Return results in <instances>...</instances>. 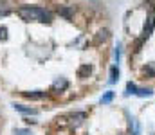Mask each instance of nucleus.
<instances>
[{"instance_id":"1","label":"nucleus","mask_w":155,"mask_h":135,"mask_svg":"<svg viewBox=\"0 0 155 135\" xmlns=\"http://www.w3.org/2000/svg\"><path fill=\"white\" fill-rule=\"evenodd\" d=\"M16 13L25 22H41V24H51L52 22V14L47 9L36 7V5H20L16 9Z\"/></svg>"},{"instance_id":"2","label":"nucleus","mask_w":155,"mask_h":135,"mask_svg":"<svg viewBox=\"0 0 155 135\" xmlns=\"http://www.w3.org/2000/svg\"><path fill=\"white\" fill-rule=\"evenodd\" d=\"M58 14L63 16L65 20H72V16H74V9H72L71 5H61V7L58 9Z\"/></svg>"},{"instance_id":"3","label":"nucleus","mask_w":155,"mask_h":135,"mask_svg":"<svg viewBox=\"0 0 155 135\" xmlns=\"http://www.w3.org/2000/svg\"><path fill=\"white\" fill-rule=\"evenodd\" d=\"M135 95H137V97H152V95H153V90L152 88H137Z\"/></svg>"},{"instance_id":"4","label":"nucleus","mask_w":155,"mask_h":135,"mask_svg":"<svg viewBox=\"0 0 155 135\" xmlns=\"http://www.w3.org/2000/svg\"><path fill=\"white\" fill-rule=\"evenodd\" d=\"M15 110H18V112H22V114H29V115H36V110H35V108H25V106H22V104H15Z\"/></svg>"},{"instance_id":"5","label":"nucleus","mask_w":155,"mask_h":135,"mask_svg":"<svg viewBox=\"0 0 155 135\" xmlns=\"http://www.w3.org/2000/svg\"><path fill=\"white\" fill-rule=\"evenodd\" d=\"M143 72L146 74V78H155V65L153 63H148V65L143 69Z\"/></svg>"},{"instance_id":"6","label":"nucleus","mask_w":155,"mask_h":135,"mask_svg":"<svg viewBox=\"0 0 155 135\" xmlns=\"http://www.w3.org/2000/svg\"><path fill=\"white\" fill-rule=\"evenodd\" d=\"M117 79H119V67H117V65H114V67L110 69V83L114 85Z\"/></svg>"},{"instance_id":"7","label":"nucleus","mask_w":155,"mask_h":135,"mask_svg":"<svg viewBox=\"0 0 155 135\" xmlns=\"http://www.w3.org/2000/svg\"><path fill=\"white\" fill-rule=\"evenodd\" d=\"M24 95L31 97V99H41V97H45V92H25Z\"/></svg>"},{"instance_id":"8","label":"nucleus","mask_w":155,"mask_h":135,"mask_svg":"<svg viewBox=\"0 0 155 135\" xmlns=\"http://www.w3.org/2000/svg\"><path fill=\"white\" fill-rule=\"evenodd\" d=\"M112 99H114V92L108 90V92L101 97V103H103V104H108V103H112Z\"/></svg>"},{"instance_id":"9","label":"nucleus","mask_w":155,"mask_h":135,"mask_svg":"<svg viewBox=\"0 0 155 135\" xmlns=\"http://www.w3.org/2000/svg\"><path fill=\"white\" fill-rule=\"evenodd\" d=\"M137 88H139V87H137L135 83H132V81H130V83L126 85V95H130V94H132V95H135Z\"/></svg>"},{"instance_id":"10","label":"nucleus","mask_w":155,"mask_h":135,"mask_svg":"<svg viewBox=\"0 0 155 135\" xmlns=\"http://www.w3.org/2000/svg\"><path fill=\"white\" fill-rule=\"evenodd\" d=\"M69 87V83L65 81V79H58L56 83H54V88H60V90H63V88H67Z\"/></svg>"},{"instance_id":"11","label":"nucleus","mask_w":155,"mask_h":135,"mask_svg":"<svg viewBox=\"0 0 155 135\" xmlns=\"http://www.w3.org/2000/svg\"><path fill=\"white\" fill-rule=\"evenodd\" d=\"M90 70H92V69H90L88 65H83V67L79 69V72H78V76H79V78H83L85 74H90Z\"/></svg>"},{"instance_id":"12","label":"nucleus","mask_w":155,"mask_h":135,"mask_svg":"<svg viewBox=\"0 0 155 135\" xmlns=\"http://www.w3.org/2000/svg\"><path fill=\"white\" fill-rule=\"evenodd\" d=\"M9 13V5L5 2H0V14H7Z\"/></svg>"},{"instance_id":"13","label":"nucleus","mask_w":155,"mask_h":135,"mask_svg":"<svg viewBox=\"0 0 155 135\" xmlns=\"http://www.w3.org/2000/svg\"><path fill=\"white\" fill-rule=\"evenodd\" d=\"M114 58H116V63H119V59H121V47H116V52H114Z\"/></svg>"},{"instance_id":"14","label":"nucleus","mask_w":155,"mask_h":135,"mask_svg":"<svg viewBox=\"0 0 155 135\" xmlns=\"http://www.w3.org/2000/svg\"><path fill=\"white\" fill-rule=\"evenodd\" d=\"M108 38V31H101L99 33V40H107Z\"/></svg>"},{"instance_id":"15","label":"nucleus","mask_w":155,"mask_h":135,"mask_svg":"<svg viewBox=\"0 0 155 135\" xmlns=\"http://www.w3.org/2000/svg\"><path fill=\"white\" fill-rule=\"evenodd\" d=\"M5 36H7V29H5V27H2V29H0V40H4Z\"/></svg>"},{"instance_id":"16","label":"nucleus","mask_w":155,"mask_h":135,"mask_svg":"<svg viewBox=\"0 0 155 135\" xmlns=\"http://www.w3.org/2000/svg\"><path fill=\"white\" fill-rule=\"evenodd\" d=\"M16 133L18 135H27V130H16Z\"/></svg>"},{"instance_id":"17","label":"nucleus","mask_w":155,"mask_h":135,"mask_svg":"<svg viewBox=\"0 0 155 135\" xmlns=\"http://www.w3.org/2000/svg\"><path fill=\"white\" fill-rule=\"evenodd\" d=\"M153 135H155V133H153Z\"/></svg>"}]
</instances>
